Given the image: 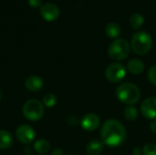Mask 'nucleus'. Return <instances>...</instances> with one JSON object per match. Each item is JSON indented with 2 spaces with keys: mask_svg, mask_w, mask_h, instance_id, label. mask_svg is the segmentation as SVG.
Masks as SVG:
<instances>
[{
  "mask_svg": "<svg viewBox=\"0 0 156 155\" xmlns=\"http://www.w3.org/2000/svg\"><path fill=\"white\" fill-rule=\"evenodd\" d=\"M13 144V136L5 130H0V149H8Z\"/></svg>",
  "mask_w": 156,
  "mask_h": 155,
  "instance_id": "obj_15",
  "label": "nucleus"
},
{
  "mask_svg": "<svg viewBox=\"0 0 156 155\" xmlns=\"http://www.w3.org/2000/svg\"><path fill=\"white\" fill-rule=\"evenodd\" d=\"M144 155H156V144L149 143L143 147Z\"/></svg>",
  "mask_w": 156,
  "mask_h": 155,
  "instance_id": "obj_20",
  "label": "nucleus"
},
{
  "mask_svg": "<svg viewBox=\"0 0 156 155\" xmlns=\"http://www.w3.org/2000/svg\"><path fill=\"white\" fill-rule=\"evenodd\" d=\"M131 51V45L126 39L117 38L112 41L108 48V54L110 58L115 61H121L125 59Z\"/></svg>",
  "mask_w": 156,
  "mask_h": 155,
  "instance_id": "obj_4",
  "label": "nucleus"
},
{
  "mask_svg": "<svg viewBox=\"0 0 156 155\" xmlns=\"http://www.w3.org/2000/svg\"><path fill=\"white\" fill-rule=\"evenodd\" d=\"M133 155H141L143 153V150L140 147H135L133 150Z\"/></svg>",
  "mask_w": 156,
  "mask_h": 155,
  "instance_id": "obj_26",
  "label": "nucleus"
},
{
  "mask_svg": "<svg viewBox=\"0 0 156 155\" xmlns=\"http://www.w3.org/2000/svg\"><path fill=\"white\" fill-rule=\"evenodd\" d=\"M67 122L70 126H77L79 123H80V122L79 121V119L76 116H69V117H68Z\"/></svg>",
  "mask_w": 156,
  "mask_h": 155,
  "instance_id": "obj_22",
  "label": "nucleus"
},
{
  "mask_svg": "<svg viewBox=\"0 0 156 155\" xmlns=\"http://www.w3.org/2000/svg\"><path fill=\"white\" fill-rule=\"evenodd\" d=\"M28 4L33 7H38L41 6L42 0H28Z\"/></svg>",
  "mask_w": 156,
  "mask_h": 155,
  "instance_id": "obj_23",
  "label": "nucleus"
},
{
  "mask_svg": "<svg viewBox=\"0 0 156 155\" xmlns=\"http://www.w3.org/2000/svg\"><path fill=\"white\" fill-rule=\"evenodd\" d=\"M144 24V17L139 13H134L130 17V25L131 26L135 29L139 30Z\"/></svg>",
  "mask_w": 156,
  "mask_h": 155,
  "instance_id": "obj_17",
  "label": "nucleus"
},
{
  "mask_svg": "<svg viewBox=\"0 0 156 155\" xmlns=\"http://www.w3.org/2000/svg\"><path fill=\"white\" fill-rule=\"evenodd\" d=\"M24 152H25V153L27 155H30L32 154V153H33V150L31 149V147H29V146H27V147H25V150H24Z\"/></svg>",
  "mask_w": 156,
  "mask_h": 155,
  "instance_id": "obj_27",
  "label": "nucleus"
},
{
  "mask_svg": "<svg viewBox=\"0 0 156 155\" xmlns=\"http://www.w3.org/2000/svg\"><path fill=\"white\" fill-rule=\"evenodd\" d=\"M121 32H122L121 26L117 23L112 22V23H109L105 26V33L107 37L112 39H117L120 37Z\"/></svg>",
  "mask_w": 156,
  "mask_h": 155,
  "instance_id": "obj_14",
  "label": "nucleus"
},
{
  "mask_svg": "<svg viewBox=\"0 0 156 155\" xmlns=\"http://www.w3.org/2000/svg\"><path fill=\"white\" fill-rule=\"evenodd\" d=\"M1 98H2V92H1V90H0V100H1Z\"/></svg>",
  "mask_w": 156,
  "mask_h": 155,
  "instance_id": "obj_28",
  "label": "nucleus"
},
{
  "mask_svg": "<svg viewBox=\"0 0 156 155\" xmlns=\"http://www.w3.org/2000/svg\"><path fill=\"white\" fill-rule=\"evenodd\" d=\"M141 111L147 120H156V97L146 98L142 102Z\"/></svg>",
  "mask_w": 156,
  "mask_h": 155,
  "instance_id": "obj_8",
  "label": "nucleus"
},
{
  "mask_svg": "<svg viewBox=\"0 0 156 155\" xmlns=\"http://www.w3.org/2000/svg\"><path fill=\"white\" fill-rule=\"evenodd\" d=\"M23 114L28 121H38L44 115L43 104L37 100H28L23 106Z\"/></svg>",
  "mask_w": 156,
  "mask_h": 155,
  "instance_id": "obj_5",
  "label": "nucleus"
},
{
  "mask_svg": "<svg viewBox=\"0 0 156 155\" xmlns=\"http://www.w3.org/2000/svg\"><path fill=\"white\" fill-rule=\"evenodd\" d=\"M127 69L133 75H141L144 70V63L139 58H132L127 63Z\"/></svg>",
  "mask_w": 156,
  "mask_h": 155,
  "instance_id": "obj_12",
  "label": "nucleus"
},
{
  "mask_svg": "<svg viewBox=\"0 0 156 155\" xmlns=\"http://www.w3.org/2000/svg\"><path fill=\"white\" fill-rule=\"evenodd\" d=\"M57 103V98L54 94H47L42 100V104L48 108H52Z\"/></svg>",
  "mask_w": 156,
  "mask_h": 155,
  "instance_id": "obj_19",
  "label": "nucleus"
},
{
  "mask_svg": "<svg viewBox=\"0 0 156 155\" xmlns=\"http://www.w3.org/2000/svg\"><path fill=\"white\" fill-rule=\"evenodd\" d=\"M104 143L101 140L94 139L90 141L86 146V152L89 155L100 154L104 149Z\"/></svg>",
  "mask_w": 156,
  "mask_h": 155,
  "instance_id": "obj_13",
  "label": "nucleus"
},
{
  "mask_svg": "<svg viewBox=\"0 0 156 155\" xmlns=\"http://www.w3.org/2000/svg\"><path fill=\"white\" fill-rule=\"evenodd\" d=\"M116 97L122 103L132 106L140 100L141 90L137 85L132 82H124L117 88Z\"/></svg>",
  "mask_w": 156,
  "mask_h": 155,
  "instance_id": "obj_2",
  "label": "nucleus"
},
{
  "mask_svg": "<svg viewBox=\"0 0 156 155\" xmlns=\"http://www.w3.org/2000/svg\"><path fill=\"white\" fill-rule=\"evenodd\" d=\"M40 15L47 21H54L59 16V8L53 3H46L40 6Z\"/></svg>",
  "mask_w": 156,
  "mask_h": 155,
  "instance_id": "obj_10",
  "label": "nucleus"
},
{
  "mask_svg": "<svg viewBox=\"0 0 156 155\" xmlns=\"http://www.w3.org/2000/svg\"><path fill=\"white\" fill-rule=\"evenodd\" d=\"M44 85V81L43 79L38 77V76H36V75H33V76H30L28 77L26 81H25V86L26 88L30 90V91H33V92H36V91H38L42 89Z\"/></svg>",
  "mask_w": 156,
  "mask_h": 155,
  "instance_id": "obj_11",
  "label": "nucleus"
},
{
  "mask_svg": "<svg viewBox=\"0 0 156 155\" xmlns=\"http://www.w3.org/2000/svg\"><path fill=\"white\" fill-rule=\"evenodd\" d=\"M148 79L150 82L156 86V64L153 65L148 70Z\"/></svg>",
  "mask_w": 156,
  "mask_h": 155,
  "instance_id": "obj_21",
  "label": "nucleus"
},
{
  "mask_svg": "<svg viewBox=\"0 0 156 155\" xmlns=\"http://www.w3.org/2000/svg\"><path fill=\"white\" fill-rule=\"evenodd\" d=\"M34 150L39 154H46L50 150V144L44 139H39L34 143Z\"/></svg>",
  "mask_w": 156,
  "mask_h": 155,
  "instance_id": "obj_16",
  "label": "nucleus"
},
{
  "mask_svg": "<svg viewBox=\"0 0 156 155\" xmlns=\"http://www.w3.org/2000/svg\"><path fill=\"white\" fill-rule=\"evenodd\" d=\"M69 155H73V154H69Z\"/></svg>",
  "mask_w": 156,
  "mask_h": 155,
  "instance_id": "obj_29",
  "label": "nucleus"
},
{
  "mask_svg": "<svg viewBox=\"0 0 156 155\" xmlns=\"http://www.w3.org/2000/svg\"><path fill=\"white\" fill-rule=\"evenodd\" d=\"M150 129H151V131L154 133H156V120H154V121L151 122V123H150Z\"/></svg>",
  "mask_w": 156,
  "mask_h": 155,
  "instance_id": "obj_25",
  "label": "nucleus"
},
{
  "mask_svg": "<svg viewBox=\"0 0 156 155\" xmlns=\"http://www.w3.org/2000/svg\"><path fill=\"white\" fill-rule=\"evenodd\" d=\"M153 47V38L151 35L145 31H138L132 37L131 48L140 56L146 55Z\"/></svg>",
  "mask_w": 156,
  "mask_h": 155,
  "instance_id": "obj_3",
  "label": "nucleus"
},
{
  "mask_svg": "<svg viewBox=\"0 0 156 155\" xmlns=\"http://www.w3.org/2000/svg\"><path fill=\"white\" fill-rule=\"evenodd\" d=\"M51 155H63V151L60 148H56L52 151Z\"/></svg>",
  "mask_w": 156,
  "mask_h": 155,
  "instance_id": "obj_24",
  "label": "nucleus"
},
{
  "mask_svg": "<svg viewBox=\"0 0 156 155\" xmlns=\"http://www.w3.org/2000/svg\"><path fill=\"white\" fill-rule=\"evenodd\" d=\"M101 137L106 146L116 148L124 143L127 137V132L121 122L110 119L102 124L101 129Z\"/></svg>",
  "mask_w": 156,
  "mask_h": 155,
  "instance_id": "obj_1",
  "label": "nucleus"
},
{
  "mask_svg": "<svg viewBox=\"0 0 156 155\" xmlns=\"http://www.w3.org/2000/svg\"><path fill=\"white\" fill-rule=\"evenodd\" d=\"M80 125L87 132H93L101 125V119L95 113H87L80 120Z\"/></svg>",
  "mask_w": 156,
  "mask_h": 155,
  "instance_id": "obj_9",
  "label": "nucleus"
},
{
  "mask_svg": "<svg viewBox=\"0 0 156 155\" xmlns=\"http://www.w3.org/2000/svg\"><path fill=\"white\" fill-rule=\"evenodd\" d=\"M126 75V68L120 62L111 63L105 69L106 79L112 83H118L122 81Z\"/></svg>",
  "mask_w": 156,
  "mask_h": 155,
  "instance_id": "obj_6",
  "label": "nucleus"
},
{
  "mask_svg": "<svg viewBox=\"0 0 156 155\" xmlns=\"http://www.w3.org/2000/svg\"><path fill=\"white\" fill-rule=\"evenodd\" d=\"M16 137L19 143L24 144H29L35 140L36 132L31 126L27 124H22L18 126L16 130Z\"/></svg>",
  "mask_w": 156,
  "mask_h": 155,
  "instance_id": "obj_7",
  "label": "nucleus"
},
{
  "mask_svg": "<svg viewBox=\"0 0 156 155\" xmlns=\"http://www.w3.org/2000/svg\"><path fill=\"white\" fill-rule=\"evenodd\" d=\"M123 115H124V118L129 121V122H133L135 121L138 116H139V112L137 111V109L134 107V106H127L125 109H124V111H123Z\"/></svg>",
  "mask_w": 156,
  "mask_h": 155,
  "instance_id": "obj_18",
  "label": "nucleus"
}]
</instances>
